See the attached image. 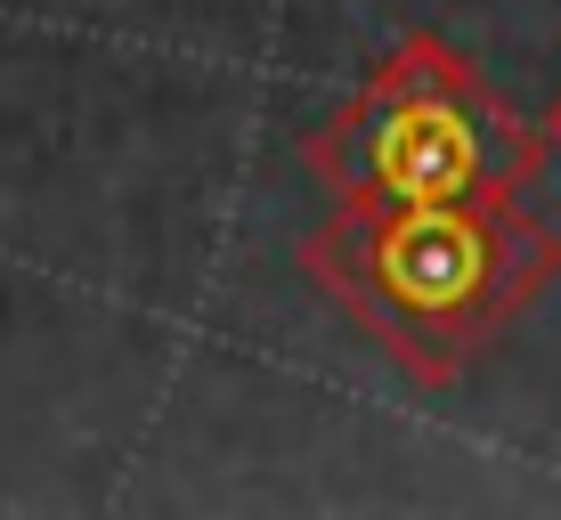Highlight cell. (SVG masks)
Returning a JSON list of instances; mask_svg holds the SVG:
<instances>
[]
</instances>
